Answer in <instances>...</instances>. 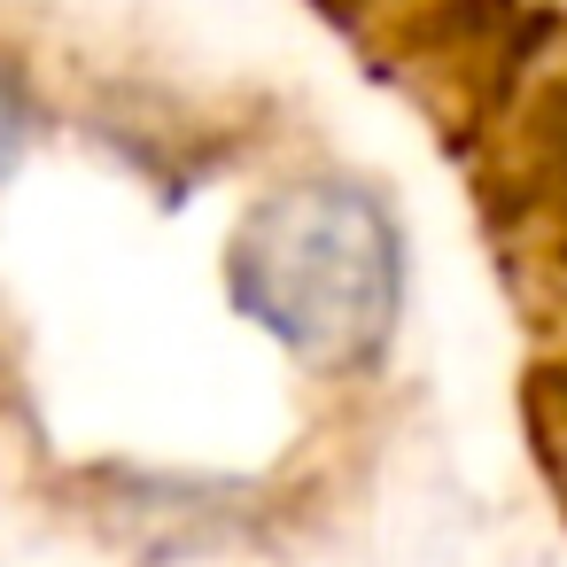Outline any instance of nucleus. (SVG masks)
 <instances>
[{"mask_svg":"<svg viewBox=\"0 0 567 567\" xmlns=\"http://www.w3.org/2000/svg\"><path fill=\"white\" fill-rule=\"evenodd\" d=\"M218 280L296 381L358 396L389 381L412 319V226L373 172L296 164L234 210Z\"/></svg>","mask_w":567,"mask_h":567,"instance_id":"f257e3e1","label":"nucleus"},{"mask_svg":"<svg viewBox=\"0 0 567 567\" xmlns=\"http://www.w3.org/2000/svg\"><path fill=\"white\" fill-rule=\"evenodd\" d=\"M272 497L257 482H234V474H110L86 513L133 544H156V551H210V544H234L241 528H257Z\"/></svg>","mask_w":567,"mask_h":567,"instance_id":"f03ea898","label":"nucleus"},{"mask_svg":"<svg viewBox=\"0 0 567 567\" xmlns=\"http://www.w3.org/2000/svg\"><path fill=\"white\" fill-rule=\"evenodd\" d=\"M505 125H513L505 172H513L520 203H528L551 234H567V63H544V71L520 86V102L505 110Z\"/></svg>","mask_w":567,"mask_h":567,"instance_id":"7ed1b4c3","label":"nucleus"},{"mask_svg":"<svg viewBox=\"0 0 567 567\" xmlns=\"http://www.w3.org/2000/svg\"><path fill=\"white\" fill-rule=\"evenodd\" d=\"M40 125H48V102H40V71L17 55V48H0V195H9L40 148Z\"/></svg>","mask_w":567,"mask_h":567,"instance_id":"20e7f679","label":"nucleus"}]
</instances>
